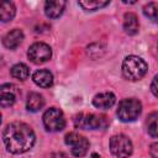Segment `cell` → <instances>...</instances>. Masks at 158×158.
I'll list each match as a JSON object with an SVG mask.
<instances>
[{
  "mask_svg": "<svg viewBox=\"0 0 158 158\" xmlns=\"http://www.w3.org/2000/svg\"><path fill=\"white\" fill-rule=\"evenodd\" d=\"M2 141L10 153L21 154L33 147L36 136L33 130L27 123L15 121L4 128Z\"/></svg>",
  "mask_w": 158,
  "mask_h": 158,
  "instance_id": "cell-1",
  "label": "cell"
},
{
  "mask_svg": "<svg viewBox=\"0 0 158 158\" xmlns=\"http://www.w3.org/2000/svg\"><path fill=\"white\" fill-rule=\"evenodd\" d=\"M147 63L137 56H127L122 62V74L127 80L137 81L147 73Z\"/></svg>",
  "mask_w": 158,
  "mask_h": 158,
  "instance_id": "cell-2",
  "label": "cell"
},
{
  "mask_svg": "<svg viewBox=\"0 0 158 158\" xmlns=\"http://www.w3.org/2000/svg\"><path fill=\"white\" fill-rule=\"evenodd\" d=\"M142 111V104L135 98L123 99L120 101L117 107V116L122 122L135 121Z\"/></svg>",
  "mask_w": 158,
  "mask_h": 158,
  "instance_id": "cell-3",
  "label": "cell"
},
{
  "mask_svg": "<svg viewBox=\"0 0 158 158\" xmlns=\"http://www.w3.org/2000/svg\"><path fill=\"white\" fill-rule=\"evenodd\" d=\"M110 151L116 158H128L132 154L133 146L125 135H115L110 138Z\"/></svg>",
  "mask_w": 158,
  "mask_h": 158,
  "instance_id": "cell-4",
  "label": "cell"
},
{
  "mask_svg": "<svg viewBox=\"0 0 158 158\" xmlns=\"http://www.w3.org/2000/svg\"><path fill=\"white\" fill-rule=\"evenodd\" d=\"M43 125L49 132H58L65 127V118L63 112L57 107H49L43 114Z\"/></svg>",
  "mask_w": 158,
  "mask_h": 158,
  "instance_id": "cell-5",
  "label": "cell"
},
{
  "mask_svg": "<svg viewBox=\"0 0 158 158\" xmlns=\"http://www.w3.org/2000/svg\"><path fill=\"white\" fill-rule=\"evenodd\" d=\"M74 125L83 130H98L106 126L105 116L96 114H79L74 117Z\"/></svg>",
  "mask_w": 158,
  "mask_h": 158,
  "instance_id": "cell-6",
  "label": "cell"
},
{
  "mask_svg": "<svg viewBox=\"0 0 158 158\" xmlns=\"http://www.w3.org/2000/svg\"><path fill=\"white\" fill-rule=\"evenodd\" d=\"M64 142L67 146L70 147V151H72V154L74 157H84L89 149V141L81 136V135H78L75 132H70L65 136L64 138Z\"/></svg>",
  "mask_w": 158,
  "mask_h": 158,
  "instance_id": "cell-7",
  "label": "cell"
},
{
  "mask_svg": "<svg viewBox=\"0 0 158 158\" xmlns=\"http://www.w3.org/2000/svg\"><path fill=\"white\" fill-rule=\"evenodd\" d=\"M28 59L35 64H41L51 59L52 57V49L47 43L43 42H36L32 46H30L27 51Z\"/></svg>",
  "mask_w": 158,
  "mask_h": 158,
  "instance_id": "cell-8",
  "label": "cell"
},
{
  "mask_svg": "<svg viewBox=\"0 0 158 158\" xmlns=\"http://www.w3.org/2000/svg\"><path fill=\"white\" fill-rule=\"evenodd\" d=\"M17 89L12 84H2L0 88V105L2 107L12 106L17 98Z\"/></svg>",
  "mask_w": 158,
  "mask_h": 158,
  "instance_id": "cell-9",
  "label": "cell"
},
{
  "mask_svg": "<svg viewBox=\"0 0 158 158\" xmlns=\"http://www.w3.org/2000/svg\"><path fill=\"white\" fill-rule=\"evenodd\" d=\"M22 40H23V32L21 30H19V28H14V30H11L10 32H7L4 36L2 43H4V46L6 48L15 49L21 44Z\"/></svg>",
  "mask_w": 158,
  "mask_h": 158,
  "instance_id": "cell-10",
  "label": "cell"
},
{
  "mask_svg": "<svg viewBox=\"0 0 158 158\" xmlns=\"http://www.w3.org/2000/svg\"><path fill=\"white\" fill-rule=\"evenodd\" d=\"M65 7V1L63 0H54V1H46L44 2V14L49 19L59 17Z\"/></svg>",
  "mask_w": 158,
  "mask_h": 158,
  "instance_id": "cell-11",
  "label": "cell"
},
{
  "mask_svg": "<svg viewBox=\"0 0 158 158\" xmlns=\"http://www.w3.org/2000/svg\"><path fill=\"white\" fill-rule=\"evenodd\" d=\"M116 101V98L112 93L110 91H105V93H100L96 94L93 99V105L98 109H110Z\"/></svg>",
  "mask_w": 158,
  "mask_h": 158,
  "instance_id": "cell-12",
  "label": "cell"
},
{
  "mask_svg": "<svg viewBox=\"0 0 158 158\" xmlns=\"http://www.w3.org/2000/svg\"><path fill=\"white\" fill-rule=\"evenodd\" d=\"M32 79H33L35 84L41 88H49L53 84V75L47 69H40V70L35 72L32 75Z\"/></svg>",
  "mask_w": 158,
  "mask_h": 158,
  "instance_id": "cell-13",
  "label": "cell"
},
{
  "mask_svg": "<svg viewBox=\"0 0 158 158\" xmlns=\"http://www.w3.org/2000/svg\"><path fill=\"white\" fill-rule=\"evenodd\" d=\"M138 27H139V23H138L137 16L133 12L125 14V17H123V30H125V32L130 36H133L138 32Z\"/></svg>",
  "mask_w": 158,
  "mask_h": 158,
  "instance_id": "cell-14",
  "label": "cell"
},
{
  "mask_svg": "<svg viewBox=\"0 0 158 158\" xmlns=\"http://www.w3.org/2000/svg\"><path fill=\"white\" fill-rule=\"evenodd\" d=\"M44 105V99L41 94L38 93H30L27 95V100H26V107L28 111L31 112H37L40 111Z\"/></svg>",
  "mask_w": 158,
  "mask_h": 158,
  "instance_id": "cell-15",
  "label": "cell"
},
{
  "mask_svg": "<svg viewBox=\"0 0 158 158\" xmlns=\"http://www.w3.org/2000/svg\"><path fill=\"white\" fill-rule=\"evenodd\" d=\"M16 14V9H15V5L10 1H4L0 6V19L2 22H7V21H11L14 19Z\"/></svg>",
  "mask_w": 158,
  "mask_h": 158,
  "instance_id": "cell-16",
  "label": "cell"
},
{
  "mask_svg": "<svg viewBox=\"0 0 158 158\" xmlns=\"http://www.w3.org/2000/svg\"><path fill=\"white\" fill-rule=\"evenodd\" d=\"M78 4L86 11H95L101 7H105L106 5L110 4V1L109 0H80L78 1Z\"/></svg>",
  "mask_w": 158,
  "mask_h": 158,
  "instance_id": "cell-17",
  "label": "cell"
},
{
  "mask_svg": "<svg viewBox=\"0 0 158 158\" xmlns=\"http://www.w3.org/2000/svg\"><path fill=\"white\" fill-rule=\"evenodd\" d=\"M11 75L17 80H25L30 75L28 67L23 63H17L11 68Z\"/></svg>",
  "mask_w": 158,
  "mask_h": 158,
  "instance_id": "cell-18",
  "label": "cell"
},
{
  "mask_svg": "<svg viewBox=\"0 0 158 158\" xmlns=\"http://www.w3.org/2000/svg\"><path fill=\"white\" fill-rule=\"evenodd\" d=\"M147 132L152 137H158V112H152L147 117Z\"/></svg>",
  "mask_w": 158,
  "mask_h": 158,
  "instance_id": "cell-19",
  "label": "cell"
},
{
  "mask_svg": "<svg viewBox=\"0 0 158 158\" xmlns=\"http://www.w3.org/2000/svg\"><path fill=\"white\" fill-rule=\"evenodd\" d=\"M143 14L152 22L158 23V4L157 2H148V4H146L143 6Z\"/></svg>",
  "mask_w": 158,
  "mask_h": 158,
  "instance_id": "cell-20",
  "label": "cell"
},
{
  "mask_svg": "<svg viewBox=\"0 0 158 158\" xmlns=\"http://www.w3.org/2000/svg\"><path fill=\"white\" fill-rule=\"evenodd\" d=\"M151 91H152V94H153L154 96L158 98V74L153 78V80H152V83H151Z\"/></svg>",
  "mask_w": 158,
  "mask_h": 158,
  "instance_id": "cell-21",
  "label": "cell"
},
{
  "mask_svg": "<svg viewBox=\"0 0 158 158\" xmlns=\"http://www.w3.org/2000/svg\"><path fill=\"white\" fill-rule=\"evenodd\" d=\"M149 154L152 158H158V142L151 144L149 147Z\"/></svg>",
  "mask_w": 158,
  "mask_h": 158,
  "instance_id": "cell-22",
  "label": "cell"
},
{
  "mask_svg": "<svg viewBox=\"0 0 158 158\" xmlns=\"http://www.w3.org/2000/svg\"><path fill=\"white\" fill-rule=\"evenodd\" d=\"M53 158H67V156L63 153H57V154H53Z\"/></svg>",
  "mask_w": 158,
  "mask_h": 158,
  "instance_id": "cell-23",
  "label": "cell"
},
{
  "mask_svg": "<svg viewBox=\"0 0 158 158\" xmlns=\"http://www.w3.org/2000/svg\"><path fill=\"white\" fill-rule=\"evenodd\" d=\"M90 158H99V156H98V154H96V153H93V154H91V157H90Z\"/></svg>",
  "mask_w": 158,
  "mask_h": 158,
  "instance_id": "cell-24",
  "label": "cell"
}]
</instances>
